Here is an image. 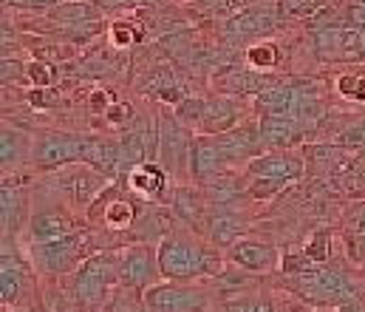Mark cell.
Segmentation results:
<instances>
[{"instance_id": "6da1fadb", "label": "cell", "mask_w": 365, "mask_h": 312, "mask_svg": "<svg viewBox=\"0 0 365 312\" xmlns=\"http://www.w3.org/2000/svg\"><path fill=\"white\" fill-rule=\"evenodd\" d=\"M159 267L162 278L168 281H198V278H218L224 276V256L210 241L201 238L195 230H170L159 244Z\"/></svg>"}, {"instance_id": "7a4b0ae2", "label": "cell", "mask_w": 365, "mask_h": 312, "mask_svg": "<svg viewBox=\"0 0 365 312\" xmlns=\"http://www.w3.org/2000/svg\"><path fill=\"white\" fill-rule=\"evenodd\" d=\"M119 284V256L116 253H93L80 264V270L71 276V304L83 312H102Z\"/></svg>"}, {"instance_id": "3957f363", "label": "cell", "mask_w": 365, "mask_h": 312, "mask_svg": "<svg viewBox=\"0 0 365 312\" xmlns=\"http://www.w3.org/2000/svg\"><path fill=\"white\" fill-rule=\"evenodd\" d=\"M303 154L289 148V151H264L261 156H255L247 168H244V176H247V193L258 202H267L274 199L280 191H286L289 185L300 182L303 176Z\"/></svg>"}, {"instance_id": "277c9868", "label": "cell", "mask_w": 365, "mask_h": 312, "mask_svg": "<svg viewBox=\"0 0 365 312\" xmlns=\"http://www.w3.org/2000/svg\"><path fill=\"white\" fill-rule=\"evenodd\" d=\"M93 253H99V250H96L91 230H74L68 236L31 244L29 261H31L34 273H40L46 278H63V276H74L80 270V264L86 258H91Z\"/></svg>"}, {"instance_id": "5b68a950", "label": "cell", "mask_w": 365, "mask_h": 312, "mask_svg": "<svg viewBox=\"0 0 365 312\" xmlns=\"http://www.w3.org/2000/svg\"><path fill=\"white\" fill-rule=\"evenodd\" d=\"M294 276V293L303 296L309 304L323 307V310H340L351 301H357V290L349 281L346 273H340L337 267H326V264H312V267H300L292 273Z\"/></svg>"}, {"instance_id": "8992f818", "label": "cell", "mask_w": 365, "mask_h": 312, "mask_svg": "<svg viewBox=\"0 0 365 312\" xmlns=\"http://www.w3.org/2000/svg\"><path fill=\"white\" fill-rule=\"evenodd\" d=\"M142 304L148 312H210L212 293L198 281H168L162 278L150 290L142 293Z\"/></svg>"}, {"instance_id": "52a82bcc", "label": "cell", "mask_w": 365, "mask_h": 312, "mask_svg": "<svg viewBox=\"0 0 365 312\" xmlns=\"http://www.w3.org/2000/svg\"><path fill=\"white\" fill-rule=\"evenodd\" d=\"M48 182H54V191L63 196V202L71 210H91L93 199L108 188L105 185V173L96 171L88 162L63 165V168L51 171Z\"/></svg>"}, {"instance_id": "ba28073f", "label": "cell", "mask_w": 365, "mask_h": 312, "mask_svg": "<svg viewBox=\"0 0 365 312\" xmlns=\"http://www.w3.org/2000/svg\"><path fill=\"white\" fill-rule=\"evenodd\" d=\"M314 54L329 63H363L365 60V31L357 26H323L312 34Z\"/></svg>"}, {"instance_id": "9c48e42d", "label": "cell", "mask_w": 365, "mask_h": 312, "mask_svg": "<svg viewBox=\"0 0 365 312\" xmlns=\"http://www.w3.org/2000/svg\"><path fill=\"white\" fill-rule=\"evenodd\" d=\"M77 216L68 205H60V202H51L46 193H37L34 196V205L29 210V241L31 244H40V241H51V238H60V236H68L77 227Z\"/></svg>"}, {"instance_id": "30bf717a", "label": "cell", "mask_w": 365, "mask_h": 312, "mask_svg": "<svg viewBox=\"0 0 365 312\" xmlns=\"http://www.w3.org/2000/svg\"><path fill=\"white\" fill-rule=\"evenodd\" d=\"M162 281V267H159V250L156 244H130L125 253H119V284L122 290L145 293L153 284Z\"/></svg>"}, {"instance_id": "8fae6325", "label": "cell", "mask_w": 365, "mask_h": 312, "mask_svg": "<svg viewBox=\"0 0 365 312\" xmlns=\"http://www.w3.org/2000/svg\"><path fill=\"white\" fill-rule=\"evenodd\" d=\"M31 264L26 267L20 256L11 247V238H3V256H0V298L9 310H26L34 296L31 281Z\"/></svg>"}, {"instance_id": "7c38bea8", "label": "cell", "mask_w": 365, "mask_h": 312, "mask_svg": "<svg viewBox=\"0 0 365 312\" xmlns=\"http://www.w3.org/2000/svg\"><path fill=\"white\" fill-rule=\"evenodd\" d=\"M215 145H218V151H221V159H224V165H227V171L230 168H235V165H250L255 156H261L267 148H264V139H261V125L258 122H241V125H235L232 131H227V134H218L215 136Z\"/></svg>"}, {"instance_id": "4fadbf2b", "label": "cell", "mask_w": 365, "mask_h": 312, "mask_svg": "<svg viewBox=\"0 0 365 312\" xmlns=\"http://www.w3.org/2000/svg\"><path fill=\"white\" fill-rule=\"evenodd\" d=\"M139 213H142L139 205L128 193H122L116 185H108L91 205V218H99L105 224V230H113V233L133 230Z\"/></svg>"}, {"instance_id": "5bb4252c", "label": "cell", "mask_w": 365, "mask_h": 312, "mask_svg": "<svg viewBox=\"0 0 365 312\" xmlns=\"http://www.w3.org/2000/svg\"><path fill=\"white\" fill-rule=\"evenodd\" d=\"M230 261L247 273H272L280 267V250L255 236H244L230 247Z\"/></svg>"}, {"instance_id": "9a60e30c", "label": "cell", "mask_w": 365, "mask_h": 312, "mask_svg": "<svg viewBox=\"0 0 365 312\" xmlns=\"http://www.w3.org/2000/svg\"><path fill=\"white\" fill-rule=\"evenodd\" d=\"M187 171L192 182H212L215 176H221L227 171L221 151L215 145V136L207 134H192L190 139V159H187Z\"/></svg>"}, {"instance_id": "2e32d148", "label": "cell", "mask_w": 365, "mask_h": 312, "mask_svg": "<svg viewBox=\"0 0 365 312\" xmlns=\"http://www.w3.org/2000/svg\"><path fill=\"white\" fill-rule=\"evenodd\" d=\"M170 213L187 224V230H195V233H207V224H210V199L198 191V188H190V185H182L173 191L170 196Z\"/></svg>"}, {"instance_id": "e0dca14e", "label": "cell", "mask_w": 365, "mask_h": 312, "mask_svg": "<svg viewBox=\"0 0 365 312\" xmlns=\"http://www.w3.org/2000/svg\"><path fill=\"white\" fill-rule=\"evenodd\" d=\"M258 125H261V139L267 151H289L306 134V128L294 116H286V114H267L258 119Z\"/></svg>"}, {"instance_id": "ac0fdd59", "label": "cell", "mask_w": 365, "mask_h": 312, "mask_svg": "<svg viewBox=\"0 0 365 312\" xmlns=\"http://www.w3.org/2000/svg\"><path fill=\"white\" fill-rule=\"evenodd\" d=\"M241 122H244L241 105L235 103L232 97H227V94H218V97H210V100H207V114H204L201 128H198L195 134L218 136V134L232 131V128L241 125Z\"/></svg>"}, {"instance_id": "d6986e66", "label": "cell", "mask_w": 365, "mask_h": 312, "mask_svg": "<svg viewBox=\"0 0 365 312\" xmlns=\"http://www.w3.org/2000/svg\"><path fill=\"white\" fill-rule=\"evenodd\" d=\"M128 191L136 193L139 199L156 202L165 191H168V168L156 165V162H136L128 171Z\"/></svg>"}, {"instance_id": "ffe728a7", "label": "cell", "mask_w": 365, "mask_h": 312, "mask_svg": "<svg viewBox=\"0 0 365 312\" xmlns=\"http://www.w3.org/2000/svg\"><path fill=\"white\" fill-rule=\"evenodd\" d=\"M269 80L272 77L255 69H227L212 80V86L227 97H258L269 86Z\"/></svg>"}, {"instance_id": "44dd1931", "label": "cell", "mask_w": 365, "mask_h": 312, "mask_svg": "<svg viewBox=\"0 0 365 312\" xmlns=\"http://www.w3.org/2000/svg\"><path fill=\"white\" fill-rule=\"evenodd\" d=\"M250 233V224L238 216V213H212L210 224H207V238L218 247V250H230L238 238H244Z\"/></svg>"}, {"instance_id": "7402d4cb", "label": "cell", "mask_w": 365, "mask_h": 312, "mask_svg": "<svg viewBox=\"0 0 365 312\" xmlns=\"http://www.w3.org/2000/svg\"><path fill=\"white\" fill-rule=\"evenodd\" d=\"M272 20L274 17L269 11H264V9L247 11V14H241V17H230V20L224 23V34H227L230 43H247V40H252V37H258V34H267V31L272 29Z\"/></svg>"}, {"instance_id": "603a6c76", "label": "cell", "mask_w": 365, "mask_h": 312, "mask_svg": "<svg viewBox=\"0 0 365 312\" xmlns=\"http://www.w3.org/2000/svg\"><path fill=\"white\" fill-rule=\"evenodd\" d=\"M0 202H3V238H11L20 230V224L26 218V213L31 210V205H26V193L9 179H3Z\"/></svg>"}, {"instance_id": "cb8c5ba5", "label": "cell", "mask_w": 365, "mask_h": 312, "mask_svg": "<svg viewBox=\"0 0 365 312\" xmlns=\"http://www.w3.org/2000/svg\"><path fill=\"white\" fill-rule=\"evenodd\" d=\"M34 154V142L23 134V131H14L9 125H3V134H0V159H3V171L11 173L17 165H23L29 156Z\"/></svg>"}, {"instance_id": "d4e9b609", "label": "cell", "mask_w": 365, "mask_h": 312, "mask_svg": "<svg viewBox=\"0 0 365 312\" xmlns=\"http://www.w3.org/2000/svg\"><path fill=\"white\" fill-rule=\"evenodd\" d=\"M277 60H280L277 43L258 40V43L247 46V66L255 69V71H261V74H269L272 69H277Z\"/></svg>"}, {"instance_id": "484cf974", "label": "cell", "mask_w": 365, "mask_h": 312, "mask_svg": "<svg viewBox=\"0 0 365 312\" xmlns=\"http://www.w3.org/2000/svg\"><path fill=\"white\" fill-rule=\"evenodd\" d=\"M337 94L351 103H365V69H349L334 83Z\"/></svg>"}, {"instance_id": "4316f807", "label": "cell", "mask_w": 365, "mask_h": 312, "mask_svg": "<svg viewBox=\"0 0 365 312\" xmlns=\"http://www.w3.org/2000/svg\"><path fill=\"white\" fill-rule=\"evenodd\" d=\"M176 116H179V122H182L184 128H190L192 134L201 128V119H204V114H207V100L204 97H184L182 103H176V111H173Z\"/></svg>"}, {"instance_id": "83f0119b", "label": "cell", "mask_w": 365, "mask_h": 312, "mask_svg": "<svg viewBox=\"0 0 365 312\" xmlns=\"http://www.w3.org/2000/svg\"><path fill=\"white\" fill-rule=\"evenodd\" d=\"M303 258L309 264H323L331 258V233L329 230H314L309 238H306V247H303Z\"/></svg>"}, {"instance_id": "f1b7e54d", "label": "cell", "mask_w": 365, "mask_h": 312, "mask_svg": "<svg viewBox=\"0 0 365 312\" xmlns=\"http://www.w3.org/2000/svg\"><path fill=\"white\" fill-rule=\"evenodd\" d=\"M142 34H145V29L133 26V20H128V17H119V20L110 23V43H113L116 49H130V46H136V43L142 40Z\"/></svg>"}, {"instance_id": "f546056e", "label": "cell", "mask_w": 365, "mask_h": 312, "mask_svg": "<svg viewBox=\"0 0 365 312\" xmlns=\"http://www.w3.org/2000/svg\"><path fill=\"white\" fill-rule=\"evenodd\" d=\"M326 0H280V14L294 17V20H306L314 17L323 9Z\"/></svg>"}, {"instance_id": "4dcf8cb0", "label": "cell", "mask_w": 365, "mask_h": 312, "mask_svg": "<svg viewBox=\"0 0 365 312\" xmlns=\"http://www.w3.org/2000/svg\"><path fill=\"white\" fill-rule=\"evenodd\" d=\"M224 312H277L274 304L264 296H247V298H232L227 301Z\"/></svg>"}, {"instance_id": "1f68e13d", "label": "cell", "mask_w": 365, "mask_h": 312, "mask_svg": "<svg viewBox=\"0 0 365 312\" xmlns=\"http://www.w3.org/2000/svg\"><path fill=\"white\" fill-rule=\"evenodd\" d=\"M26 80H29L34 89H51V83H54V69H51L48 63L34 60V63L26 66Z\"/></svg>"}, {"instance_id": "d6a6232c", "label": "cell", "mask_w": 365, "mask_h": 312, "mask_svg": "<svg viewBox=\"0 0 365 312\" xmlns=\"http://www.w3.org/2000/svg\"><path fill=\"white\" fill-rule=\"evenodd\" d=\"M105 119H108V125H113V128H125V125H130V122L136 119V114H133V108L128 103H108Z\"/></svg>"}, {"instance_id": "836d02e7", "label": "cell", "mask_w": 365, "mask_h": 312, "mask_svg": "<svg viewBox=\"0 0 365 312\" xmlns=\"http://www.w3.org/2000/svg\"><path fill=\"white\" fill-rule=\"evenodd\" d=\"M346 256L351 264L365 267V233H349L346 236Z\"/></svg>"}, {"instance_id": "e575fe53", "label": "cell", "mask_w": 365, "mask_h": 312, "mask_svg": "<svg viewBox=\"0 0 365 312\" xmlns=\"http://www.w3.org/2000/svg\"><path fill=\"white\" fill-rule=\"evenodd\" d=\"M346 230L349 233H365V202H354L346 213Z\"/></svg>"}, {"instance_id": "d590c367", "label": "cell", "mask_w": 365, "mask_h": 312, "mask_svg": "<svg viewBox=\"0 0 365 312\" xmlns=\"http://www.w3.org/2000/svg\"><path fill=\"white\" fill-rule=\"evenodd\" d=\"M365 142V122L360 125H351V128H346L343 134H340V139H337V145H349V148H354V145H363Z\"/></svg>"}, {"instance_id": "8d00e7d4", "label": "cell", "mask_w": 365, "mask_h": 312, "mask_svg": "<svg viewBox=\"0 0 365 312\" xmlns=\"http://www.w3.org/2000/svg\"><path fill=\"white\" fill-rule=\"evenodd\" d=\"M3 86L6 83H17L20 77H26V69L17 63V60H11V57H3Z\"/></svg>"}, {"instance_id": "74e56055", "label": "cell", "mask_w": 365, "mask_h": 312, "mask_svg": "<svg viewBox=\"0 0 365 312\" xmlns=\"http://www.w3.org/2000/svg\"><path fill=\"white\" fill-rule=\"evenodd\" d=\"M9 6H20V9H54L66 0H6Z\"/></svg>"}, {"instance_id": "f35d334b", "label": "cell", "mask_w": 365, "mask_h": 312, "mask_svg": "<svg viewBox=\"0 0 365 312\" xmlns=\"http://www.w3.org/2000/svg\"><path fill=\"white\" fill-rule=\"evenodd\" d=\"M96 3L99 9H108V11H113V9H125V6H133L136 0H91Z\"/></svg>"}, {"instance_id": "ab89813d", "label": "cell", "mask_w": 365, "mask_h": 312, "mask_svg": "<svg viewBox=\"0 0 365 312\" xmlns=\"http://www.w3.org/2000/svg\"><path fill=\"white\" fill-rule=\"evenodd\" d=\"M337 312H365V304L357 298V301H351V304H346V307H340Z\"/></svg>"}, {"instance_id": "60d3db41", "label": "cell", "mask_w": 365, "mask_h": 312, "mask_svg": "<svg viewBox=\"0 0 365 312\" xmlns=\"http://www.w3.org/2000/svg\"><path fill=\"white\" fill-rule=\"evenodd\" d=\"M17 312H26V310H17Z\"/></svg>"}, {"instance_id": "b9f144b4", "label": "cell", "mask_w": 365, "mask_h": 312, "mask_svg": "<svg viewBox=\"0 0 365 312\" xmlns=\"http://www.w3.org/2000/svg\"><path fill=\"white\" fill-rule=\"evenodd\" d=\"M363 276H365V267H363Z\"/></svg>"}, {"instance_id": "7bdbcfd3", "label": "cell", "mask_w": 365, "mask_h": 312, "mask_svg": "<svg viewBox=\"0 0 365 312\" xmlns=\"http://www.w3.org/2000/svg\"><path fill=\"white\" fill-rule=\"evenodd\" d=\"M77 312H83V310H77Z\"/></svg>"}]
</instances>
